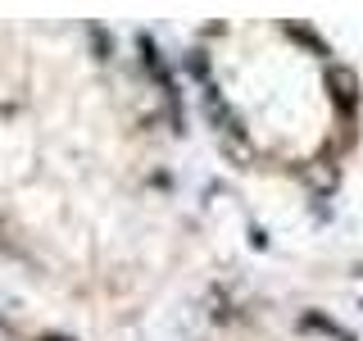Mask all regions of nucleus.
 Returning <instances> with one entry per match:
<instances>
[{
	"mask_svg": "<svg viewBox=\"0 0 363 341\" xmlns=\"http://www.w3.org/2000/svg\"><path fill=\"white\" fill-rule=\"evenodd\" d=\"M304 328H318V332H327V337H336V341H354V337H345L332 318H323V314H304Z\"/></svg>",
	"mask_w": 363,
	"mask_h": 341,
	"instance_id": "f257e3e1",
	"label": "nucleus"
},
{
	"mask_svg": "<svg viewBox=\"0 0 363 341\" xmlns=\"http://www.w3.org/2000/svg\"><path fill=\"white\" fill-rule=\"evenodd\" d=\"M91 41L100 45V60H109V32L105 28H91Z\"/></svg>",
	"mask_w": 363,
	"mask_h": 341,
	"instance_id": "f03ea898",
	"label": "nucleus"
}]
</instances>
